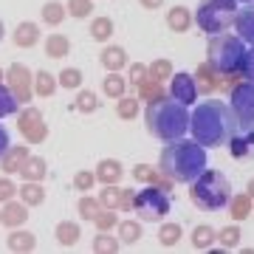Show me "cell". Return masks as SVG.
Segmentation results:
<instances>
[{
  "mask_svg": "<svg viewBox=\"0 0 254 254\" xmlns=\"http://www.w3.org/2000/svg\"><path fill=\"white\" fill-rule=\"evenodd\" d=\"M232 198V187H229L226 175H220L218 170H206L203 175H198L192 181V200L206 212L223 209Z\"/></svg>",
  "mask_w": 254,
  "mask_h": 254,
  "instance_id": "obj_4",
  "label": "cell"
},
{
  "mask_svg": "<svg viewBox=\"0 0 254 254\" xmlns=\"http://www.w3.org/2000/svg\"><path fill=\"white\" fill-rule=\"evenodd\" d=\"M173 93L175 99L184 102V105H190V102H195V85H192L190 73H178L173 82Z\"/></svg>",
  "mask_w": 254,
  "mask_h": 254,
  "instance_id": "obj_10",
  "label": "cell"
},
{
  "mask_svg": "<svg viewBox=\"0 0 254 254\" xmlns=\"http://www.w3.org/2000/svg\"><path fill=\"white\" fill-rule=\"evenodd\" d=\"M237 34L243 37V43H249V46H254V3L252 6H246L243 11H237Z\"/></svg>",
  "mask_w": 254,
  "mask_h": 254,
  "instance_id": "obj_9",
  "label": "cell"
},
{
  "mask_svg": "<svg viewBox=\"0 0 254 254\" xmlns=\"http://www.w3.org/2000/svg\"><path fill=\"white\" fill-rule=\"evenodd\" d=\"M161 170L173 181L192 184L198 175L206 173V150H203L200 141H181V138H175L161 153Z\"/></svg>",
  "mask_w": 254,
  "mask_h": 254,
  "instance_id": "obj_2",
  "label": "cell"
},
{
  "mask_svg": "<svg viewBox=\"0 0 254 254\" xmlns=\"http://www.w3.org/2000/svg\"><path fill=\"white\" fill-rule=\"evenodd\" d=\"M133 209L141 220H161L167 212H170V195L164 190H155V187H147L133 198Z\"/></svg>",
  "mask_w": 254,
  "mask_h": 254,
  "instance_id": "obj_7",
  "label": "cell"
},
{
  "mask_svg": "<svg viewBox=\"0 0 254 254\" xmlns=\"http://www.w3.org/2000/svg\"><path fill=\"white\" fill-rule=\"evenodd\" d=\"M209 63L215 71L223 73H235L243 68L246 63V51H243V37H215L209 43Z\"/></svg>",
  "mask_w": 254,
  "mask_h": 254,
  "instance_id": "obj_5",
  "label": "cell"
},
{
  "mask_svg": "<svg viewBox=\"0 0 254 254\" xmlns=\"http://www.w3.org/2000/svg\"><path fill=\"white\" fill-rule=\"evenodd\" d=\"M232 110L243 130L254 133V82H246L232 93Z\"/></svg>",
  "mask_w": 254,
  "mask_h": 254,
  "instance_id": "obj_8",
  "label": "cell"
},
{
  "mask_svg": "<svg viewBox=\"0 0 254 254\" xmlns=\"http://www.w3.org/2000/svg\"><path fill=\"white\" fill-rule=\"evenodd\" d=\"M190 122L192 116L187 113V105L178 99H158L150 102V108H147V130L164 141L184 138V133L190 130Z\"/></svg>",
  "mask_w": 254,
  "mask_h": 254,
  "instance_id": "obj_3",
  "label": "cell"
},
{
  "mask_svg": "<svg viewBox=\"0 0 254 254\" xmlns=\"http://www.w3.org/2000/svg\"><path fill=\"white\" fill-rule=\"evenodd\" d=\"M237 20V0H203L198 6V26L206 34H223Z\"/></svg>",
  "mask_w": 254,
  "mask_h": 254,
  "instance_id": "obj_6",
  "label": "cell"
},
{
  "mask_svg": "<svg viewBox=\"0 0 254 254\" xmlns=\"http://www.w3.org/2000/svg\"><path fill=\"white\" fill-rule=\"evenodd\" d=\"M237 127H240V122H237L235 110L226 108L223 102H200L192 113L190 133L203 147H223L235 141Z\"/></svg>",
  "mask_w": 254,
  "mask_h": 254,
  "instance_id": "obj_1",
  "label": "cell"
},
{
  "mask_svg": "<svg viewBox=\"0 0 254 254\" xmlns=\"http://www.w3.org/2000/svg\"><path fill=\"white\" fill-rule=\"evenodd\" d=\"M243 71H246V76L254 82V48L246 54V63H243Z\"/></svg>",
  "mask_w": 254,
  "mask_h": 254,
  "instance_id": "obj_12",
  "label": "cell"
},
{
  "mask_svg": "<svg viewBox=\"0 0 254 254\" xmlns=\"http://www.w3.org/2000/svg\"><path fill=\"white\" fill-rule=\"evenodd\" d=\"M243 3H254V0H243Z\"/></svg>",
  "mask_w": 254,
  "mask_h": 254,
  "instance_id": "obj_14",
  "label": "cell"
},
{
  "mask_svg": "<svg viewBox=\"0 0 254 254\" xmlns=\"http://www.w3.org/2000/svg\"><path fill=\"white\" fill-rule=\"evenodd\" d=\"M17 110V102L11 99V93L0 85V116H9V113H14Z\"/></svg>",
  "mask_w": 254,
  "mask_h": 254,
  "instance_id": "obj_11",
  "label": "cell"
},
{
  "mask_svg": "<svg viewBox=\"0 0 254 254\" xmlns=\"http://www.w3.org/2000/svg\"><path fill=\"white\" fill-rule=\"evenodd\" d=\"M9 150V133H6V127H0V155Z\"/></svg>",
  "mask_w": 254,
  "mask_h": 254,
  "instance_id": "obj_13",
  "label": "cell"
}]
</instances>
